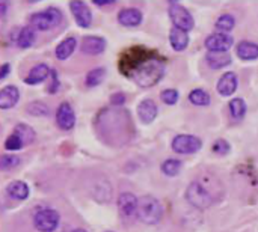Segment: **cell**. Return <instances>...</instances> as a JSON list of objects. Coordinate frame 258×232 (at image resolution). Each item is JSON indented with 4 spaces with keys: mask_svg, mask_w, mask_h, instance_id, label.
Returning a JSON list of instances; mask_svg holds the SVG:
<instances>
[{
    "mask_svg": "<svg viewBox=\"0 0 258 232\" xmlns=\"http://www.w3.org/2000/svg\"><path fill=\"white\" fill-rule=\"evenodd\" d=\"M201 146V139L194 134H178L172 139V149L177 154H195Z\"/></svg>",
    "mask_w": 258,
    "mask_h": 232,
    "instance_id": "cell-7",
    "label": "cell"
},
{
    "mask_svg": "<svg viewBox=\"0 0 258 232\" xmlns=\"http://www.w3.org/2000/svg\"><path fill=\"white\" fill-rule=\"evenodd\" d=\"M118 23L125 27H136L142 23V12L136 8H124L118 12Z\"/></svg>",
    "mask_w": 258,
    "mask_h": 232,
    "instance_id": "cell-14",
    "label": "cell"
},
{
    "mask_svg": "<svg viewBox=\"0 0 258 232\" xmlns=\"http://www.w3.org/2000/svg\"><path fill=\"white\" fill-rule=\"evenodd\" d=\"M212 149H213V152H216V154H219V156H225V154H228V152L231 151V145H230L227 140H224V139H218V140L213 143Z\"/></svg>",
    "mask_w": 258,
    "mask_h": 232,
    "instance_id": "cell-35",
    "label": "cell"
},
{
    "mask_svg": "<svg viewBox=\"0 0 258 232\" xmlns=\"http://www.w3.org/2000/svg\"><path fill=\"white\" fill-rule=\"evenodd\" d=\"M169 41H171V45L175 51H183L189 45V35L184 30L174 27L169 33Z\"/></svg>",
    "mask_w": 258,
    "mask_h": 232,
    "instance_id": "cell-22",
    "label": "cell"
},
{
    "mask_svg": "<svg viewBox=\"0 0 258 232\" xmlns=\"http://www.w3.org/2000/svg\"><path fill=\"white\" fill-rule=\"evenodd\" d=\"M160 98H162V101H163L165 104L174 106V104H177L180 95H178V92H177L175 89H165V91L160 92Z\"/></svg>",
    "mask_w": 258,
    "mask_h": 232,
    "instance_id": "cell-33",
    "label": "cell"
},
{
    "mask_svg": "<svg viewBox=\"0 0 258 232\" xmlns=\"http://www.w3.org/2000/svg\"><path fill=\"white\" fill-rule=\"evenodd\" d=\"M237 89V75L236 72H225L218 82V92L222 97H230Z\"/></svg>",
    "mask_w": 258,
    "mask_h": 232,
    "instance_id": "cell-16",
    "label": "cell"
},
{
    "mask_svg": "<svg viewBox=\"0 0 258 232\" xmlns=\"http://www.w3.org/2000/svg\"><path fill=\"white\" fill-rule=\"evenodd\" d=\"M236 26V20L231 14H224L216 21V29L219 33H228Z\"/></svg>",
    "mask_w": 258,
    "mask_h": 232,
    "instance_id": "cell-30",
    "label": "cell"
},
{
    "mask_svg": "<svg viewBox=\"0 0 258 232\" xmlns=\"http://www.w3.org/2000/svg\"><path fill=\"white\" fill-rule=\"evenodd\" d=\"M73 232H88V231H85V229H82V228H79V229H74Z\"/></svg>",
    "mask_w": 258,
    "mask_h": 232,
    "instance_id": "cell-41",
    "label": "cell"
},
{
    "mask_svg": "<svg viewBox=\"0 0 258 232\" xmlns=\"http://www.w3.org/2000/svg\"><path fill=\"white\" fill-rule=\"evenodd\" d=\"M154 53H151L150 50L147 48H142V47H133V48H128L124 56L121 57L119 60V69L122 72H125V75H130L145 59H148L150 56H153Z\"/></svg>",
    "mask_w": 258,
    "mask_h": 232,
    "instance_id": "cell-4",
    "label": "cell"
},
{
    "mask_svg": "<svg viewBox=\"0 0 258 232\" xmlns=\"http://www.w3.org/2000/svg\"><path fill=\"white\" fill-rule=\"evenodd\" d=\"M6 193L9 195V198L12 199H17V201H24L29 198L30 195V190H29V186L23 181H12L8 184L6 187Z\"/></svg>",
    "mask_w": 258,
    "mask_h": 232,
    "instance_id": "cell-20",
    "label": "cell"
},
{
    "mask_svg": "<svg viewBox=\"0 0 258 232\" xmlns=\"http://www.w3.org/2000/svg\"><path fill=\"white\" fill-rule=\"evenodd\" d=\"M27 113L32 116H47L50 113L48 106L41 101H33L27 104Z\"/></svg>",
    "mask_w": 258,
    "mask_h": 232,
    "instance_id": "cell-31",
    "label": "cell"
},
{
    "mask_svg": "<svg viewBox=\"0 0 258 232\" xmlns=\"http://www.w3.org/2000/svg\"><path fill=\"white\" fill-rule=\"evenodd\" d=\"M236 53H237V57L242 60L258 59V44L249 42V41H242L240 44H237Z\"/></svg>",
    "mask_w": 258,
    "mask_h": 232,
    "instance_id": "cell-21",
    "label": "cell"
},
{
    "mask_svg": "<svg viewBox=\"0 0 258 232\" xmlns=\"http://www.w3.org/2000/svg\"><path fill=\"white\" fill-rule=\"evenodd\" d=\"M53 232H63V231H57V229H56V231H53Z\"/></svg>",
    "mask_w": 258,
    "mask_h": 232,
    "instance_id": "cell-42",
    "label": "cell"
},
{
    "mask_svg": "<svg viewBox=\"0 0 258 232\" xmlns=\"http://www.w3.org/2000/svg\"><path fill=\"white\" fill-rule=\"evenodd\" d=\"M50 77H51V83H50V86H48V92L50 94H54L57 89H59V86H60V83H59V80H57V74H56V71L54 69H51V74H50Z\"/></svg>",
    "mask_w": 258,
    "mask_h": 232,
    "instance_id": "cell-36",
    "label": "cell"
},
{
    "mask_svg": "<svg viewBox=\"0 0 258 232\" xmlns=\"http://www.w3.org/2000/svg\"><path fill=\"white\" fill-rule=\"evenodd\" d=\"M56 122L60 130H71L76 125V113L70 103H62L56 110Z\"/></svg>",
    "mask_w": 258,
    "mask_h": 232,
    "instance_id": "cell-11",
    "label": "cell"
},
{
    "mask_svg": "<svg viewBox=\"0 0 258 232\" xmlns=\"http://www.w3.org/2000/svg\"><path fill=\"white\" fill-rule=\"evenodd\" d=\"M124 103H125V95L121 92H116L110 97V104H113V106H122Z\"/></svg>",
    "mask_w": 258,
    "mask_h": 232,
    "instance_id": "cell-37",
    "label": "cell"
},
{
    "mask_svg": "<svg viewBox=\"0 0 258 232\" xmlns=\"http://www.w3.org/2000/svg\"><path fill=\"white\" fill-rule=\"evenodd\" d=\"M107 232H110V231H107Z\"/></svg>",
    "mask_w": 258,
    "mask_h": 232,
    "instance_id": "cell-43",
    "label": "cell"
},
{
    "mask_svg": "<svg viewBox=\"0 0 258 232\" xmlns=\"http://www.w3.org/2000/svg\"><path fill=\"white\" fill-rule=\"evenodd\" d=\"M18 163H20V159H18L17 156L5 154V156H2V159H0V169H2V171H9V169L18 166Z\"/></svg>",
    "mask_w": 258,
    "mask_h": 232,
    "instance_id": "cell-32",
    "label": "cell"
},
{
    "mask_svg": "<svg viewBox=\"0 0 258 232\" xmlns=\"http://www.w3.org/2000/svg\"><path fill=\"white\" fill-rule=\"evenodd\" d=\"M24 146V143L21 142V139L15 134V133H12L11 136H8V139L5 140V148H6V151H18V149H21Z\"/></svg>",
    "mask_w": 258,
    "mask_h": 232,
    "instance_id": "cell-34",
    "label": "cell"
},
{
    "mask_svg": "<svg viewBox=\"0 0 258 232\" xmlns=\"http://www.w3.org/2000/svg\"><path fill=\"white\" fill-rule=\"evenodd\" d=\"M50 74H51V69L48 68V65L39 63V65L33 66V68L29 71L27 77L24 79V83H27V85H39V83H42L45 79H48Z\"/></svg>",
    "mask_w": 258,
    "mask_h": 232,
    "instance_id": "cell-18",
    "label": "cell"
},
{
    "mask_svg": "<svg viewBox=\"0 0 258 232\" xmlns=\"http://www.w3.org/2000/svg\"><path fill=\"white\" fill-rule=\"evenodd\" d=\"M159 113V107L153 100H144L138 106V116L144 124H151Z\"/></svg>",
    "mask_w": 258,
    "mask_h": 232,
    "instance_id": "cell-15",
    "label": "cell"
},
{
    "mask_svg": "<svg viewBox=\"0 0 258 232\" xmlns=\"http://www.w3.org/2000/svg\"><path fill=\"white\" fill-rule=\"evenodd\" d=\"M14 133L21 139V142L24 143V146L26 145H30L35 140V137H36L35 130L32 127H29L27 124H18V125H15Z\"/></svg>",
    "mask_w": 258,
    "mask_h": 232,
    "instance_id": "cell-25",
    "label": "cell"
},
{
    "mask_svg": "<svg viewBox=\"0 0 258 232\" xmlns=\"http://www.w3.org/2000/svg\"><path fill=\"white\" fill-rule=\"evenodd\" d=\"M6 8H8V3H6V2H2V3H0V12H2L3 17L6 15Z\"/></svg>",
    "mask_w": 258,
    "mask_h": 232,
    "instance_id": "cell-40",
    "label": "cell"
},
{
    "mask_svg": "<svg viewBox=\"0 0 258 232\" xmlns=\"http://www.w3.org/2000/svg\"><path fill=\"white\" fill-rule=\"evenodd\" d=\"M106 39L101 38V36H92V35H88L83 38L82 41V51L86 53V54H91V56H95V54H101L106 48Z\"/></svg>",
    "mask_w": 258,
    "mask_h": 232,
    "instance_id": "cell-13",
    "label": "cell"
},
{
    "mask_svg": "<svg viewBox=\"0 0 258 232\" xmlns=\"http://www.w3.org/2000/svg\"><path fill=\"white\" fill-rule=\"evenodd\" d=\"M76 45H77V39L74 38V36H68V38H65L57 47H56V57L59 59V60H65V59H68L73 53H74V50H76Z\"/></svg>",
    "mask_w": 258,
    "mask_h": 232,
    "instance_id": "cell-23",
    "label": "cell"
},
{
    "mask_svg": "<svg viewBox=\"0 0 258 232\" xmlns=\"http://www.w3.org/2000/svg\"><path fill=\"white\" fill-rule=\"evenodd\" d=\"M230 113H231V116L236 121L242 119L245 116V113H246V103H245V100L243 98H233L230 101Z\"/></svg>",
    "mask_w": 258,
    "mask_h": 232,
    "instance_id": "cell-27",
    "label": "cell"
},
{
    "mask_svg": "<svg viewBox=\"0 0 258 232\" xmlns=\"http://www.w3.org/2000/svg\"><path fill=\"white\" fill-rule=\"evenodd\" d=\"M94 3L98 5V6H104V5H112V3H115V0H94Z\"/></svg>",
    "mask_w": 258,
    "mask_h": 232,
    "instance_id": "cell-39",
    "label": "cell"
},
{
    "mask_svg": "<svg viewBox=\"0 0 258 232\" xmlns=\"http://www.w3.org/2000/svg\"><path fill=\"white\" fill-rule=\"evenodd\" d=\"M9 71H11V65L9 63H3L2 68H0V80H5L8 77Z\"/></svg>",
    "mask_w": 258,
    "mask_h": 232,
    "instance_id": "cell-38",
    "label": "cell"
},
{
    "mask_svg": "<svg viewBox=\"0 0 258 232\" xmlns=\"http://www.w3.org/2000/svg\"><path fill=\"white\" fill-rule=\"evenodd\" d=\"M163 216V208L160 202L150 195H145L139 198L138 202V219L147 225H156L160 222Z\"/></svg>",
    "mask_w": 258,
    "mask_h": 232,
    "instance_id": "cell-2",
    "label": "cell"
},
{
    "mask_svg": "<svg viewBox=\"0 0 258 232\" xmlns=\"http://www.w3.org/2000/svg\"><path fill=\"white\" fill-rule=\"evenodd\" d=\"M168 12H169L174 27L181 29L184 32H189L195 27V20H194L192 14L183 5H180L177 2H171Z\"/></svg>",
    "mask_w": 258,
    "mask_h": 232,
    "instance_id": "cell-6",
    "label": "cell"
},
{
    "mask_svg": "<svg viewBox=\"0 0 258 232\" xmlns=\"http://www.w3.org/2000/svg\"><path fill=\"white\" fill-rule=\"evenodd\" d=\"M59 213L51 208H44L33 216V225L39 232L56 231L59 225Z\"/></svg>",
    "mask_w": 258,
    "mask_h": 232,
    "instance_id": "cell-8",
    "label": "cell"
},
{
    "mask_svg": "<svg viewBox=\"0 0 258 232\" xmlns=\"http://www.w3.org/2000/svg\"><path fill=\"white\" fill-rule=\"evenodd\" d=\"M186 199L190 205H194L195 208L204 210L212 207L213 204V198L209 193V190L198 181H194L189 184L187 190H186Z\"/></svg>",
    "mask_w": 258,
    "mask_h": 232,
    "instance_id": "cell-5",
    "label": "cell"
},
{
    "mask_svg": "<svg viewBox=\"0 0 258 232\" xmlns=\"http://www.w3.org/2000/svg\"><path fill=\"white\" fill-rule=\"evenodd\" d=\"M206 60L213 69H221L231 63V54L228 51H209Z\"/></svg>",
    "mask_w": 258,
    "mask_h": 232,
    "instance_id": "cell-19",
    "label": "cell"
},
{
    "mask_svg": "<svg viewBox=\"0 0 258 232\" xmlns=\"http://www.w3.org/2000/svg\"><path fill=\"white\" fill-rule=\"evenodd\" d=\"M138 202H139V199L130 192H124L119 195L118 210L124 220H132V219L138 217Z\"/></svg>",
    "mask_w": 258,
    "mask_h": 232,
    "instance_id": "cell-9",
    "label": "cell"
},
{
    "mask_svg": "<svg viewBox=\"0 0 258 232\" xmlns=\"http://www.w3.org/2000/svg\"><path fill=\"white\" fill-rule=\"evenodd\" d=\"M35 29L32 26H24L21 29H18V35H17V45L20 48H29L33 42H35Z\"/></svg>",
    "mask_w": 258,
    "mask_h": 232,
    "instance_id": "cell-24",
    "label": "cell"
},
{
    "mask_svg": "<svg viewBox=\"0 0 258 232\" xmlns=\"http://www.w3.org/2000/svg\"><path fill=\"white\" fill-rule=\"evenodd\" d=\"M163 74H165V63L159 60L156 54H153L148 59H145L132 72V77L141 88H151L162 80Z\"/></svg>",
    "mask_w": 258,
    "mask_h": 232,
    "instance_id": "cell-1",
    "label": "cell"
},
{
    "mask_svg": "<svg viewBox=\"0 0 258 232\" xmlns=\"http://www.w3.org/2000/svg\"><path fill=\"white\" fill-rule=\"evenodd\" d=\"M70 9L76 18V23L77 26L80 27H89L91 23H92V12L89 9V6L80 0H74L70 3Z\"/></svg>",
    "mask_w": 258,
    "mask_h": 232,
    "instance_id": "cell-12",
    "label": "cell"
},
{
    "mask_svg": "<svg viewBox=\"0 0 258 232\" xmlns=\"http://www.w3.org/2000/svg\"><path fill=\"white\" fill-rule=\"evenodd\" d=\"M189 101L195 106H209L210 104V94L204 89H194L189 94Z\"/></svg>",
    "mask_w": 258,
    "mask_h": 232,
    "instance_id": "cell-29",
    "label": "cell"
},
{
    "mask_svg": "<svg viewBox=\"0 0 258 232\" xmlns=\"http://www.w3.org/2000/svg\"><path fill=\"white\" fill-rule=\"evenodd\" d=\"M60 21H62V12L57 8L51 6L44 11L32 14L29 18V26H32L36 30H48L60 24Z\"/></svg>",
    "mask_w": 258,
    "mask_h": 232,
    "instance_id": "cell-3",
    "label": "cell"
},
{
    "mask_svg": "<svg viewBox=\"0 0 258 232\" xmlns=\"http://www.w3.org/2000/svg\"><path fill=\"white\" fill-rule=\"evenodd\" d=\"M20 98V91L14 85H8L0 91V109L6 110L14 107L18 103Z\"/></svg>",
    "mask_w": 258,
    "mask_h": 232,
    "instance_id": "cell-17",
    "label": "cell"
},
{
    "mask_svg": "<svg viewBox=\"0 0 258 232\" xmlns=\"http://www.w3.org/2000/svg\"><path fill=\"white\" fill-rule=\"evenodd\" d=\"M181 168H183V163L180 160H175V159H169V160L163 162L162 166H160L162 172L166 177H177L180 174Z\"/></svg>",
    "mask_w": 258,
    "mask_h": 232,
    "instance_id": "cell-28",
    "label": "cell"
},
{
    "mask_svg": "<svg viewBox=\"0 0 258 232\" xmlns=\"http://www.w3.org/2000/svg\"><path fill=\"white\" fill-rule=\"evenodd\" d=\"M234 44V38L228 33H212L206 39V47L209 51H228Z\"/></svg>",
    "mask_w": 258,
    "mask_h": 232,
    "instance_id": "cell-10",
    "label": "cell"
},
{
    "mask_svg": "<svg viewBox=\"0 0 258 232\" xmlns=\"http://www.w3.org/2000/svg\"><path fill=\"white\" fill-rule=\"evenodd\" d=\"M104 77H106V69L104 68H94V69H91L88 72V75L85 79V83H86L88 88H95V86L103 83Z\"/></svg>",
    "mask_w": 258,
    "mask_h": 232,
    "instance_id": "cell-26",
    "label": "cell"
}]
</instances>
